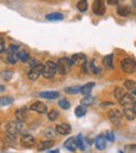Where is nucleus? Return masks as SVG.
I'll use <instances>...</instances> for the list:
<instances>
[{
  "label": "nucleus",
  "instance_id": "nucleus-1",
  "mask_svg": "<svg viewBox=\"0 0 136 153\" xmlns=\"http://www.w3.org/2000/svg\"><path fill=\"white\" fill-rule=\"evenodd\" d=\"M72 66V62L70 59L67 57H63V59H59L58 64H56V68H58V72L60 75H66L67 72L70 71V68Z\"/></svg>",
  "mask_w": 136,
  "mask_h": 153
},
{
  "label": "nucleus",
  "instance_id": "nucleus-2",
  "mask_svg": "<svg viewBox=\"0 0 136 153\" xmlns=\"http://www.w3.org/2000/svg\"><path fill=\"white\" fill-rule=\"evenodd\" d=\"M22 128H24V126H22V122L20 121H10V122H7L6 123V132L9 133V134H14V136H16L19 133H21L22 131Z\"/></svg>",
  "mask_w": 136,
  "mask_h": 153
},
{
  "label": "nucleus",
  "instance_id": "nucleus-3",
  "mask_svg": "<svg viewBox=\"0 0 136 153\" xmlns=\"http://www.w3.org/2000/svg\"><path fill=\"white\" fill-rule=\"evenodd\" d=\"M58 72V68H56V64L52 62V61H46L43 67V76L45 79H52L55 76V74Z\"/></svg>",
  "mask_w": 136,
  "mask_h": 153
},
{
  "label": "nucleus",
  "instance_id": "nucleus-4",
  "mask_svg": "<svg viewBox=\"0 0 136 153\" xmlns=\"http://www.w3.org/2000/svg\"><path fill=\"white\" fill-rule=\"evenodd\" d=\"M121 70L129 75L136 72V62L132 59H124L121 61Z\"/></svg>",
  "mask_w": 136,
  "mask_h": 153
},
{
  "label": "nucleus",
  "instance_id": "nucleus-5",
  "mask_svg": "<svg viewBox=\"0 0 136 153\" xmlns=\"http://www.w3.org/2000/svg\"><path fill=\"white\" fill-rule=\"evenodd\" d=\"M19 48L16 45H10L9 46V52H7V62L11 64V65H15L19 61V57H18V52H19Z\"/></svg>",
  "mask_w": 136,
  "mask_h": 153
},
{
  "label": "nucleus",
  "instance_id": "nucleus-6",
  "mask_svg": "<svg viewBox=\"0 0 136 153\" xmlns=\"http://www.w3.org/2000/svg\"><path fill=\"white\" fill-rule=\"evenodd\" d=\"M109 120L111 121L112 125L119 126L120 123H121V121H123V113L120 112L119 110H116V108H112V110L109 111Z\"/></svg>",
  "mask_w": 136,
  "mask_h": 153
},
{
  "label": "nucleus",
  "instance_id": "nucleus-7",
  "mask_svg": "<svg viewBox=\"0 0 136 153\" xmlns=\"http://www.w3.org/2000/svg\"><path fill=\"white\" fill-rule=\"evenodd\" d=\"M43 67H44V65H41V64H36L35 66H33L31 68H30L29 74H28V77L31 81L37 80L39 79V76L43 74Z\"/></svg>",
  "mask_w": 136,
  "mask_h": 153
},
{
  "label": "nucleus",
  "instance_id": "nucleus-8",
  "mask_svg": "<svg viewBox=\"0 0 136 153\" xmlns=\"http://www.w3.org/2000/svg\"><path fill=\"white\" fill-rule=\"evenodd\" d=\"M93 11H94V14L99 15V16H101V15L105 14V11H106V7H105L104 0H95L94 4H93Z\"/></svg>",
  "mask_w": 136,
  "mask_h": 153
},
{
  "label": "nucleus",
  "instance_id": "nucleus-9",
  "mask_svg": "<svg viewBox=\"0 0 136 153\" xmlns=\"http://www.w3.org/2000/svg\"><path fill=\"white\" fill-rule=\"evenodd\" d=\"M20 143H21L22 147L30 148V147H33L35 144V138L31 134H22L21 138H20Z\"/></svg>",
  "mask_w": 136,
  "mask_h": 153
},
{
  "label": "nucleus",
  "instance_id": "nucleus-10",
  "mask_svg": "<svg viewBox=\"0 0 136 153\" xmlns=\"http://www.w3.org/2000/svg\"><path fill=\"white\" fill-rule=\"evenodd\" d=\"M70 60H71L72 65H78V66H82V65H85L87 62L86 56L84 55V53H75V55H72V57Z\"/></svg>",
  "mask_w": 136,
  "mask_h": 153
},
{
  "label": "nucleus",
  "instance_id": "nucleus-11",
  "mask_svg": "<svg viewBox=\"0 0 136 153\" xmlns=\"http://www.w3.org/2000/svg\"><path fill=\"white\" fill-rule=\"evenodd\" d=\"M55 132L61 136H67L71 133V126L67 123H60L55 127Z\"/></svg>",
  "mask_w": 136,
  "mask_h": 153
},
{
  "label": "nucleus",
  "instance_id": "nucleus-12",
  "mask_svg": "<svg viewBox=\"0 0 136 153\" xmlns=\"http://www.w3.org/2000/svg\"><path fill=\"white\" fill-rule=\"evenodd\" d=\"M30 110L34 111V112H37V113H46L48 112V107H46V105H45L44 102L37 101V102L31 105Z\"/></svg>",
  "mask_w": 136,
  "mask_h": 153
},
{
  "label": "nucleus",
  "instance_id": "nucleus-13",
  "mask_svg": "<svg viewBox=\"0 0 136 153\" xmlns=\"http://www.w3.org/2000/svg\"><path fill=\"white\" fill-rule=\"evenodd\" d=\"M95 147L99 151H104L105 148H106V137H105L104 134L97 136L95 138Z\"/></svg>",
  "mask_w": 136,
  "mask_h": 153
},
{
  "label": "nucleus",
  "instance_id": "nucleus-14",
  "mask_svg": "<svg viewBox=\"0 0 136 153\" xmlns=\"http://www.w3.org/2000/svg\"><path fill=\"white\" fill-rule=\"evenodd\" d=\"M120 105H121L123 107H129V106H132L135 100H134V97L132 95H129V94H125L121 98H120Z\"/></svg>",
  "mask_w": 136,
  "mask_h": 153
},
{
  "label": "nucleus",
  "instance_id": "nucleus-15",
  "mask_svg": "<svg viewBox=\"0 0 136 153\" xmlns=\"http://www.w3.org/2000/svg\"><path fill=\"white\" fill-rule=\"evenodd\" d=\"M64 147L67 149V151H71V152H75L78 149V143H76V138L75 137H71V138L66 140L65 143H64Z\"/></svg>",
  "mask_w": 136,
  "mask_h": 153
},
{
  "label": "nucleus",
  "instance_id": "nucleus-16",
  "mask_svg": "<svg viewBox=\"0 0 136 153\" xmlns=\"http://www.w3.org/2000/svg\"><path fill=\"white\" fill-rule=\"evenodd\" d=\"M39 96L41 98H46V100H55L59 97V92L56 91H48V92H40Z\"/></svg>",
  "mask_w": 136,
  "mask_h": 153
},
{
  "label": "nucleus",
  "instance_id": "nucleus-17",
  "mask_svg": "<svg viewBox=\"0 0 136 153\" xmlns=\"http://www.w3.org/2000/svg\"><path fill=\"white\" fill-rule=\"evenodd\" d=\"M15 117H16L18 121L24 122L28 118V110L26 108H19L16 112H15Z\"/></svg>",
  "mask_w": 136,
  "mask_h": 153
},
{
  "label": "nucleus",
  "instance_id": "nucleus-18",
  "mask_svg": "<svg viewBox=\"0 0 136 153\" xmlns=\"http://www.w3.org/2000/svg\"><path fill=\"white\" fill-rule=\"evenodd\" d=\"M94 87H95V83L94 82H89V83H86V85L80 87V92L84 96H87V95H90V92L93 91Z\"/></svg>",
  "mask_w": 136,
  "mask_h": 153
},
{
  "label": "nucleus",
  "instance_id": "nucleus-19",
  "mask_svg": "<svg viewBox=\"0 0 136 153\" xmlns=\"http://www.w3.org/2000/svg\"><path fill=\"white\" fill-rule=\"evenodd\" d=\"M124 114H125V117H126L127 120H130V121L135 120V117H136V113H135L134 110H132V106L124 107Z\"/></svg>",
  "mask_w": 136,
  "mask_h": 153
},
{
  "label": "nucleus",
  "instance_id": "nucleus-20",
  "mask_svg": "<svg viewBox=\"0 0 136 153\" xmlns=\"http://www.w3.org/2000/svg\"><path fill=\"white\" fill-rule=\"evenodd\" d=\"M4 143L6 144V146H9V147H14L15 144H16V136L7 133V136L4 138Z\"/></svg>",
  "mask_w": 136,
  "mask_h": 153
},
{
  "label": "nucleus",
  "instance_id": "nucleus-21",
  "mask_svg": "<svg viewBox=\"0 0 136 153\" xmlns=\"http://www.w3.org/2000/svg\"><path fill=\"white\" fill-rule=\"evenodd\" d=\"M63 19H64V16H63V14H60V13H51V14L46 15V20H49V21H60Z\"/></svg>",
  "mask_w": 136,
  "mask_h": 153
},
{
  "label": "nucleus",
  "instance_id": "nucleus-22",
  "mask_svg": "<svg viewBox=\"0 0 136 153\" xmlns=\"http://www.w3.org/2000/svg\"><path fill=\"white\" fill-rule=\"evenodd\" d=\"M95 101H96V100H95V97H94V96L87 95V96H84V98L81 100V105H82V106H85V107H87V106L94 105Z\"/></svg>",
  "mask_w": 136,
  "mask_h": 153
},
{
  "label": "nucleus",
  "instance_id": "nucleus-23",
  "mask_svg": "<svg viewBox=\"0 0 136 153\" xmlns=\"http://www.w3.org/2000/svg\"><path fill=\"white\" fill-rule=\"evenodd\" d=\"M52 146H54V141H51V140H45V141H43V142L39 144V149H40V151L50 149Z\"/></svg>",
  "mask_w": 136,
  "mask_h": 153
},
{
  "label": "nucleus",
  "instance_id": "nucleus-24",
  "mask_svg": "<svg viewBox=\"0 0 136 153\" xmlns=\"http://www.w3.org/2000/svg\"><path fill=\"white\" fill-rule=\"evenodd\" d=\"M129 13H130V9L126 5H119L117 6V14L120 16H127Z\"/></svg>",
  "mask_w": 136,
  "mask_h": 153
},
{
  "label": "nucleus",
  "instance_id": "nucleus-25",
  "mask_svg": "<svg viewBox=\"0 0 136 153\" xmlns=\"http://www.w3.org/2000/svg\"><path fill=\"white\" fill-rule=\"evenodd\" d=\"M85 114H86V107L85 106L80 105L75 108V116L76 117H82V116H85Z\"/></svg>",
  "mask_w": 136,
  "mask_h": 153
},
{
  "label": "nucleus",
  "instance_id": "nucleus-26",
  "mask_svg": "<svg viewBox=\"0 0 136 153\" xmlns=\"http://www.w3.org/2000/svg\"><path fill=\"white\" fill-rule=\"evenodd\" d=\"M18 57H19L20 61H22V62H28V60L30 59L28 51H25V50H19V52H18Z\"/></svg>",
  "mask_w": 136,
  "mask_h": 153
},
{
  "label": "nucleus",
  "instance_id": "nucleus-27",
  "mask_svg": "<svg viewBox=\"0 0 136 153\" xmlns=\"http://www.w3.org/2000/svg\"><path fill=\"white\" fill-rule=\"evenodd\" d=\"M112 59H114V56L111 55H108V56H105V59H104V65H105V67H108V68H114V65H112Z\"/></svg>",
  "mask_w": 136,
  "mask_h": 153
},
{
  "label": "nucleus",
  "instance_id": "nucleus-28",
  "mask_svg": "<svg viewBox=\"0 0 136 153\" xmlns=\"http://www.w3.org/2000/svg\"><path fill=\"white\" fill-rule=\"evenodd\" d=\"M78 10L81 11V13H85L87 10V0H80L78 3Z\"/></svg>",
  "mask_w": 136,
  "mask_h": 153
},
{
  "label": "nucleus",
  "instance_id": "nucleus-29",
  "mask_svg": "<svg viewBox=\"0 0 136 153\" xmlns=\"http://www.w3.org/2000/svg\"><path fill=\"white\" fill-rule=\"evenodd\" d=\"M65 92L69 95H76L80 92V86H71V87H66Z\"/></svg>",
  "mask_w": 136,
  "mask_h": 153
},
{
  "label": "nucleus",
  "instance_id": "nucleus-30",
  "mask_svg": "<svg viewBox=\"0 0 136 153\" xmlns=\"http://www.w3.org/2000/svg\"><path fill=\"white\" fill-rule=\"evenodd\" d=\"M125 94H126V92H125V90L121 88V87H116L115 91H114V96H115L116 100H120V98H121Z\"/></svg>",
  "mask_w": 136,
  "mask_h": 153
},
{
  "label": "nucleus",
  "instance_id": "nucleus-31",
  "mask_svg": "<svg viewBox=\"0 0 136 153\" xmlns=\"http://www.w3.org/2000/svg\"><path fill=\"white\" fill-rule=\"evenodd\" d=\"M13 103V98L11 97H7V96H5V97H1L0 98V106H9V105H11Z\"/></svg>",
  "mask_w": 136,
  "mask_h": 153
},
{
  "label": "nucleus",
  "instance_id": "nucleus-32",
  "mask_svg": "<svg viewBox=\"0 0 136 153\" xmlns=\"http://www.w3.org/2000/svg\"><path fill=\"white\" fill-rule=\"evenodd\" d=\"M58 117H59V111H56V110H51V111L49 112V114H48V118H49V121H51V122L56 121Z\"/></svg>",
  "mask_w": 136,
  "mask_h": 153
},
{
  "label": "nucleus",
  "instance_id": "nucleus-33",
  "mask_svg": "<svg viewBox=\"0 0 136 153\" xmlns=\"http://www.w3.org/2000/svg\"><path fill=\"white\" fill-rule=\"evenodd\" d=\"M76 143H78V148H80L81 151H85V143H84V140H82V136L81 134H78Z\"/></svg>",
  "mask_w": 136,
  "mask_h": 153
},
{
  "label": "nucleus",
  "instance_id": "nucleus-34",
  "mask_svg": "<svg viewBox=\"0 0 136 153\" xmlns=\"http://www.w3.org/2000/svg\"><path fill=\"white\" fill-rule=\"evenodd\" d=\"M59 106L61 107L63 110H69L70 108V102L67 100H64V98H61V100H59Z\"/></svg>",
  "mask_w": 136,
  "mask_h": 153
},
{
  "label": "nucleus",
  "instance_id": "nucleus-35",
  "mask_svg": "<svg viewBox=\"0 0 136 153\" xmlns=\"http://www.w3.org/2000/svg\"><path fill=\"white\" fill-rule=\"evenodd\" d=\"M125 88L130 90V91H134V90H136V83L134 81L127 80V81H125Z\"/></svg>",
  "mask_w": 136,
  "mask_h": 153
},
{
  "label": "nucleus",
  "instance_id": "nucleus-36",
  "mask_svg": "<svg viewBox=\"0 0 136 153\" xmlns=\"http://www.w3.org/2000/svg\"><path fill=\"white\" fill-rule=\"evenodd\" d=\"M124 153H136V144H129L124 148Z\"/></svg>",
  "mask_w": 136,
  "mask_h": 153
},
{
  "label": "nucleus",
  "instance_id": "nucleus-37",
  "mask_svg": "<svg viewBox=\"0 0 136 153\" xmlns=\"http://www.w3.org/2000/svg\"><path fill=\"white\" fill-rule=\"evenodd\" d=\"M90 68H91V72L93 74H99V67L96 66V64H95V60L94 61H91V64H90Z\"/></svg>",
  "mask_w": 136,
  "mask_h": 153
},
{
  "label": "nucleus",
  "instance_id": "nucleus-38",
  "mask_svg": "<svg viewBox=\"0 0 136 153\" xmlns=\"http://www.w3.org/2000/svg\"><path fill=\"white\" fill-rule=\"evenodd\" d=\"M106 140H109V141H111V142L115 141V136H114V133H112L111 131H109V132L106 133Z\"/></svg>",
  "mask_w": 136,
  "mask_h": 153
},
{
  "label": "nucleus",
  "instance_id": "nucleus-39",
  "mask_svg": "<svg viewBox=\"0 0 136 153\" xmlns=\"http://www.w3.org/2000/svg\"><path fill=\"white\" fill-rule=\"evenodd\" d=\"M11 75H13L11 72H3V75H1V76H3V77H4L5 80H10Z\"/></svg>",
  "mask_w": 136,
  "mask_h": 153
},
{
  "label": "nucleus",
  "instance_id": "nucleus-40",
  "mask_svg": "<svg viewBox=\"0 0 136 153\" xmlns=\"http://www.w3.org/2000/svg\"><path fill=\"white\" fill-rule=\"evenodd\" d=\"M4 51H5V44L3 40H0V53L4 52Z\"/></svg>",
  "mask_w": 136,
  "mask_h": 153
},
{
  "label": "nucleus",
  "instance_id": "nucleus-41",
  "mask_svg": "<svg viewBox=\"0 0 136 153\" xmlns=\"http://www.w3.org/2000/svg\"><path fill=\"white\" fill-rule=\"evenodd\" d=\"M108 3L110 5H115V4H117V0H108Z\"/></svg>",
  "mask_w": 136,
  "mask_h": 153
},
{
  "label": "nucleus",
  "instance_id": "nucleus-42",
  "mask_svg": "<svg viewBox=\"0 0 136 153\" xmlns=\"http://www.w3.org/2000/svg\"><path fill=\"white\" fill-rule=\"evenodd\" d=\"M132 110H134V112L136 113V101L134 102V105H132Z\"/></svg>",
  "mask_w": 136,
  "mask_h": 153
},
{
  "label": "nucleus",
  "instance_id": "nucleus-43",
  "mask_svg": "<svg viewBox=\"0 0 136 153\" xmlns=\"http://www.w3.org/2000/svg\"><path fill=\"white\" fill-rule=\"evenodd\" d=\"M4 90H5V87H4V86H1V85H0V92H3Z\"/></svg>",
  "mask_w": 136,
  "mask_h": 153
},
{
  "label": "nucleus",
  "instance_id": "nucleus-44",
  "mask_svg": "<svg viewBox=\"0 0 136 153\" xmlns=\"http://www.w3.org/2000/svg\"><path fill=\"white\" fill-rule=\"evenodd\" d=\"M50 153H59V149H55V151H50Z\"/></svg>",
  "mask_w": 136,
  "mask_h": 153
},
{
  "label": "nucleus",
  "instance_id": "nucleus-45",
  "mask_svg": "<svg viewBox=\"0 0 136 153\" xmlns=\"http://www.w3.org/2000/svg\"><path fill=\"white\" fill-rule=\"evenodd\" d=\"M132 95H134V96H136V90H134V91H132Z\"/></svg>",
  "mask_w": 136,
  "mask_h": 153
},
{
  "label": "nucleus",
  "instance_id": "nucleus-46",
  "mask_svg": "<svg viewBox=\"0 0 136 153\" xmlns=\"http://www.w3.org/2000/svg\"><path fill=\"white\" fill-rule=\"evenodd\" d=\"M132 3H134V5H135V7H136V0H132Z\"/></svg>",
  "mask_w": 136,
  "mask_h": 153
}]
</instances>
